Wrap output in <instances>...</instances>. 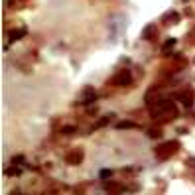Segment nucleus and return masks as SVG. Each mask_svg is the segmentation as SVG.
Returning a JSON list of instances; mask_svg holds the SVG:
<instances>
[{
	"instance_id": "nucleus-1",
	"label": "nucleus",
	"mask_w": 195,
	"mask_h": 195,
	"mask_svg": "<svg viewBox=\"0 0 195 195\" xmlns=\"http://www.w3.org/2000/svg\"><path fill=\"white\" fill-rule=\"evenodd\" d=\"M150 116L156 120H174L177 118V107L174 104V101L162 99L150 108Z\"/></svg>"
},
{
	"instance_id": "nucleus-6",
	"label": "nucleus",
	"mask_w": 195,
	"mask_h": 195,
	"mask_svg": "<svg viewBox=\"0 0 195 195\" xmlns=\"http://www.w3.org/2000/svg\"><path fill=\"white\" fill-rule=\"evenodd\" d=\"M136 122H130V120H122V122H118V124H116V128L118 130H124V128H136Z\"/></svg>"
},
{
	"instance_id": "nucleus-9",
	"label": "nucleus",
	"mask_w": 195,
	"mask_h": 195,
	"mask_svg": "<svg viewBox=\"0 0 195 195\" xmlns=\"http://www.w3.org/2000/svg\"><path fill=\"white\" fill-rule=\"evenodd\" d=\"M107 189H108V191H112V193H120V191H122V187H120V185H114V183H108V185H107Z\"/></svg>"
},
{
	"instance_id": "nucleus-4",
	"label": "nucleus",
	"mask_w": 195,
	"mask_h": 195,
	"mask_svg": "<svg viewBox=\"0 0 195 195\" xmlns=\"http://www.w3.org/2000/svg\"><path fill=\"white\" fill-rule=\"evenodd\" d=\"M175 99H179L185 107H191L193 101H195V93L191 91V89H187V91H179V93H175Z\"/></svg>"
},
{
	"instance_id": "nucleus-8",
	"label": "nucleus",
	"mask_w": 195,
	"mask_h": 195,
	"mask_svg": "<svg viewBox=\"0 0 195 195\" xmlns=\"http://www.w3.org/2000/svg\"><path fill=\"white\" fill-rule=\"evenodd\" d=\"M162 134H164L162 128H150L148 130V136L150 138H162Z\"/></svg>"
},
{
	"instance_id": "nucleus-13",
	"label": "nucleus",
	"mask_w": 195,
	"mask_h": 195,
	"mask_svg": "<svg viewBox=\"0 0 195 195\" xmlns=\"http://www.w3.org/2000/svg\"><path fill=\"white\" fill-rule=\"evenodd\" d=\"M185 164H187V166H189V168H195V156H191V158H187V160H185Z\"/></svg>"
},
{
	"instance_id": "nucleus-12",
	"label": "nucleus",
	"mask_w": 195,
	"mask_h": 195,
	"mask_svg": "<svg viewBox=\"0 0 195 195\" xmlns=\"http://www.w3.org/2000/svg\"><path fill=\"white\" fill-rule=\"evenodd\" d=\"M22 170H14V168H8V170H4V174L6 175H18Z\"/></svg>"
},
{
	"instance_id": "nucleus-10",
	"label": "nucleus",
	"mask_w": 195,
	"mask_h": 195,
	"mask_svg": "<svg viewBox=\"0 0 195 195\" xmlns=\"http://www.w3.org/2000/svg\"><path fill=\"white\" fill-rule=\"evenodd\" d=\"M22 162H24V156H14V158L10 160V164H12V166H20Z\"/></svg>"
},
{
	"instance_id": "nucleus-5",
	"label": "nucleus",
	"mask_w": 195,
	"mask_h": 195,
	"mask_svg": "<svg viewBox=\"0 0 195 195\" xmlns=\"http://www.w3.org/2000/svg\"><path fill=\"white\" fill-rule=\"evenodd\" d=\"M67 164H71V166H79L81 162H83V150H77V152H71L67 154Z\"/></svg>"
},
{
	"instance_id": "nucleus-3",
	"label": "nucleus",
	"mask_w": 195,
	"mask_h": 195,
	"mask_svg": "<svg viewBox=\"0 0 195 195\" xmlns=\"http://www.w3.org/2000/svg\"><path fill=\"white\" fill-rule=\"evenodd\" d=\"M110 83L116 85V87H122V85H124V87H128V85L132 83V77H130L128 71H122V73H118V75H114V77H112Z\"/></svg>"
},
{
	"instance_id": "nucleus-7",
	"label": "nucleus",
	"mask_w": 195,
	"mask_h": 195,
	"mask_svg": "<svg viewBox=\"0 0 195 195\" xmlns=\"http://www.w3.org/2000/svg\"><path fill=\"white\" fill-rule=\"evenodd\" d=\"M110 116H112V114H108V116H104V118H101L99 122H95V126H93V130H97V128H101V126L108 124V122H110Z\"/></svg>"
},
{
	"instance_id": "nucleus-14",
	"label": "nucleus",
	"mask_w": 195,
	"mask_h": 195,
	"mask_svg": "<svg viewBox=\"0 0 195 195\" xmlns=\"http://www.w3.org/2000/svg\"><path fill=\"white\" fill-rule=\"evenodd\" d=\"M22 34H24V30H20V32H12V34H10V37H12V40H18Z\"/></svg>"
},
{
	"instance_id": "nucleus-15",
	"label": "nucleus",
	"mask_w": 195,
	"mask_h": 195,
	"mask_svg": "<svg viewBox=\"0 0 195 195\" xmlns=\"http://www.w3.org/2000/svg\"><path fill=\"white\" fill-rule=\"evenodd\" d=\"M101 177H103V179L110 177V170H103V171H101Z\"/></svg>"
},
{
	"instance_id": "nucleus-2",
	"label": "nucleus",
	"mask_w": 195,
	"mask_h": 195,
	"mask_svg": "<svg viewBox=\"0 0 195 195\" xmlns=\"http://www.w3.org/2000/svg\"><path fill=\"white\" fill-rule=\"evenodd\" d=\"M177 150H179V142H177V140L164 142V144H160L158 148H156V156H158L160 160H168L170 156H174Z\"/></svg>"
},
{
	"instance_id": "nucleus-11",
	"label": "nucleus",
	"mask_w": 195,
	"mask_h": 195,
	"mask_svg": "<svg viewBox=\"0 0 195 195\" xmlns=\"http://www.w3.org/2000/svg\"><path fill=\"white\" fill-rule=\"evenodd\" d=\"M61 132L63 134H73V132H77V126H63Z\"/></svg>"
}]
</instances>
